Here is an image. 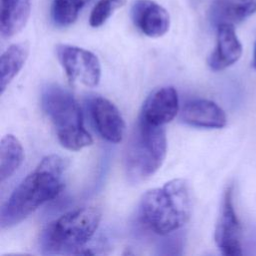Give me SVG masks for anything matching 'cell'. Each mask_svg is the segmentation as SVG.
Segmentation results:
<instances>
[{
	"label": "cell",
	"instance_id": "1",
	"mask_svg": "<svg viewBox=\"0 0 256 256\" xmlns=\"http://www.w3.org/2000/svg\"><path fill=\"white\" fill-rule=\"evenodd\" d=\"M68 165L67 159L60 155L52 154L44 157L2 206L1 228L8 229L18 225L42 205L55 199L64 188Z\"/></svg>",
	"mask_w": 256,
	"mask_h": 256
},
{
	"label": "cell",
	"instance_id": "2",
	"mask_svg": "<svg viewBox=\"0 0 256 256\" xmlns=\"http://www.w3.org/2000/svg\"><path fill=\"white\" fill-rule=\"evenodd\" d=\"M191 212L190 186L181 178L148 190L140 202L143 223L158 235H168L184 227L191 217Z\"/></svg>",
	"mask_w": 256,
	"mask_h": 256
},
{
	"label": "cell",
	"instance_id": "3",
	"mask_svg": "<svg viewBox=\"0 0 256 256\" xmlns=\"http://www.w3.org/2000/svg\"><path fill=\"white\" fill-rule=\"evenodd\" d=\"M102 214L94 206L71 210L50 222L40 236V247L47 254H82L96 234Z\"/></svg>",
	"mask_w": 256,
	"mask_h": 256
},
{
	"label": "cell",
	"instance_id": "4",
	"mask_svg": "<svg viewBox=\"0 0 256 256\" xmlns=\"http://www.w3.org/2000/svg\"><path fill=\"white\" fill-rule=\"evenodd\" d=\"M41 103L65 149L80 151L92 145L93 139L85 129L81 107L69 91L58 85H49L42 93Z\"/></svg>",
	"mask_w": 256,
	"mask_h": 256
},
{
	"label": "cell",
	"instance_id": "5",
	"mask_svg": "<svg viewBox=\"0 0 256 256\" xmlns=\"http://www.w3.org/2000/svg\"><path fill=\"white\" fill-rule=\"evenodd\" d=\"M167 155L164 126L138 118L125 153V170L132 183H140L153 176L163 165Z\"/></svg>",
	"mask_w": 256,
	"mask_h": 256
},
{
	"label": "cell",
	"instance_id": "6",
	"mask_svg": "<svg viewBox=\"0 0 256 256\" xmlns=\"http://www.w3.org/2000/svg\"><path fill=\"white\" fill-rule=\"evenodd\" d=\"M56 53L71 84L87 88L96 87L101 79V63L91 51L81 47L59 44Z\"/></svg>",
	"mask_w": 256,
	"mask_h": 256
},
{
	"label": "cell",
	"instance_id": "7",
	"mask_svg": "<svg viewBox=\"0 0 256 256\" xmlns=\"http://www.w3.org/2000/svg\"><path fill=\"white\" fill-rule=\"evenodd\" d=\"M215 242L223 255L239 256L242 251V228L234 207L233 186L223 194L219 217L215 229Z\"/></svg>",
	"mask_w": 256,
	"mask_h": 256
},
{
	"label": "cell",
	"instance_id": "8",
	"mask_svg": "<svg viewBox=\"0 0 256 256\" xmlns=\"http://www.w3.org/2000/svg\"><path fill=\"white\" fill-rule=\"evenodd\" d=\"M131 18L135 27L150 38L164 36L171 23L168 11L152 0H136L131 8Z\"/></svg>",
	"mask_w": 256,
	"mask_h": 256
},
{
	"label": "cell",
	"instance_id": "9",
	"mask_svg": "<svg viewBox=\"0 0 256 256\" xmlns=\"http://www.w3.org/2000/svg\"><path fill=\"white\" fill-rule=\"evenodd\" d=\"M90 112L97 131L106 141L120 143L125 134L124 119L114 103L98 96L90 102Z\"/></svg>",
	"mask_w": 256,
	"mask_h": 256
},
{
	"label": "cell",
	"instance_id": "10",
	"mask_svg": "<svg viewBox=\"0 0 256 256\" xmlns=\"http://www.w3.org/2000/svg\"><path fill=\"white\" fill-rule=\"evenodd\" d=\"M178 112V92L172 86H165L154 90L147 97L139 117L154 125L165 126L176 117Z\"/></svg>",
	"mask_w": 256,
	"mask_h": 256
},
{
	"label": "cell",
	"instance_id": "11",
	"mask_svg": "<svg viewBox=\"0 0 256 256\" xmlns=\"http://www.w3.org/2000/svg\"><path fill=\"white\" fill-rule=\"evenodd\" d=\"M242 55V45L235 27L231 24L217 26V41L214 51L208 59V65L213 71H222L234 65Z\"/></svg>",
	"mask_w": 256,
	"mask_h": 256
},
{
	"label": "cell",
	"instance_id": "12",
	"mask_svg": "<svg viewBox=\"0 0 256 256\" xmlns=\"http://www.w3.org/2000/svg\"><path fill=\"white\" fill-rule=\"evenodd\" d=\"M181 119L190 126L208 129H221L227 124L224 110L207 99L188 101L181 111Z\"/></svg>",
	"mask_w": 256,
	"mask_h": 256
},
{
	"label": "cell",
	"instance_id": "13",
	"mask_svg": "<svg viewBox=\"0 0 256 256\" xmlns=\"http://www.w3.org/2000/svg\"><path fill=\"white\" fill-rule=\"evenodd\" d=\"M31 13V0H1L0 32L2 38L9 39L26 26Z\"/></svg>",
	"mask_w": 256,
	"mask_h": 256
},
{
	"label": "cell",
	"instance_id": "14",
	"mask_svg": "<svg viewBox=\"0 0 256 256\" xmlns=\"http://www.w3.org/2000/svg\"><path fill=\"white\" fill-rule=\"evenodd\" d=\"M256 13V0H216L210 8V19L216 27L235 25Z\"/></svg>",
	"mask_w": 256,
	"mask_h": 256
},
{
	"label": "cell",
	"instance_id": "15",
	"mask_svg": "<svg viewBox=\"0 0 256 256\" xmlns=\"http://www.w3.org/2000/svg\"><path fill=\"white\" fill-rule=\"evenodd\" d=\"M30 52L28 42L10 45L0 59V89L1 95L24 67Z\"/></svg>",
	"mask_w": 256,
	"mask_h": 256
},
{
	"label": "cell",
	"instance_id": "16",
	"mask_svg": "<svg viewBox=\"0 0 256 256\" xmlns=\"http://www.w3.org/2000/svg\"><path fill=\"white\" fill-rule=\"evenodd\" d=\"M24 149L21 142L12 134L5 135L0 143V181L9 179L22 165Z\"/></svg>",
	"mask_w": 256,
	"mask_h": 256
},
{
	"label": "cell",
	"instance_id": "17",
	"mask_svg": "<svg viewBox=\"0 0 256 256\" xmlns=\"http://www.w3.org/2000/svg\"><path fill=\"white\" fill-rule=\"evenodd\" d=\"M90 0H53L51 18L55 26L60 28L74 24L82 9Z\"/></svg>",
	"mask_w": 256,
	"mask_h": 256
},
{
	"label": "cell",
	"instance_id": "18",
	"mask_svg": "<svg viewBox=\"0 0 256 256\" xmlns=\"http://www.w3.org/2000/svg\"><path fill=\"white\" fill-rule=\"evenodd\" d=\"M127 0H99L93 7L89 24L93 28H99L103 26L113 13L125 6Z\"/></svg>",
	"mask_w": 256,
	"mask_h": 256
},
{
	"label": "cell",
	"instance_id": "19",
	"mask_svg": "<svg viewBox=\"0 0 256 256\" xmlns=\"http://www.w3.org/2000/svg\"><path fill=\"white\" fill-rule=\"evenodd\" d=\"M253 66L256 69V46H255V50H254V58H253Z\"/></svg>",
	"mask_w": 256,
	"mask_h": 256
}]
</instances>
